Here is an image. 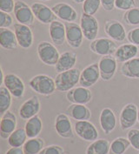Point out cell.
I'll use <instances>...</instances> for the list:
<instances>
[{
	"mask_svg": "<svg viewBox=\"0 0 139 154\" xmlns=\"http://www.w3.org/2000/svg\"><path fill=\"white\" fill-rule=\"evenodd\" d=\"M15 4L14 0H0V11L10 14L14 11Z\"/></svg>",
	"mask_w": 139,
	"mask_h": 154,
	"instance_id": "obj_38",
	"label": "cell"
},
{
	"mask_svg": "<svg viewBox=\"0 0 139 154\" xmlns=\"http://www.w3.org/2000/svg\"><path fill=\"white\" fill-rule=\"evenodd\" d=\"M50 37L55 45H62L66 40L65 24L59 21H54L50 24Z\"/></svg>",
	"mask_w": 139,
	"mask_h": 154,
	"instance_id": "obj_23",
	"label": "cell"
},
{
	"mask_svg": "<svg viewBox=\"0 0 139 154\" xmlns=\"http://www.w3.org/2000/svg\"><path fill=\"white\" fill-rule=\"evenodd\" d=\"M128 41L137 46H139V27H136L127 33Z\"/></svg>",
	"mask_w": 139,
	"mask_h": 154,
	"instance_id": "obj_41",
	"label": "cell"
},
{
	"mask_svg": "<svg viewBox=\"0 0 139 154\" xmlns=\"http://www.w3.org/2000/svg\"><path fill=\"white\" fill-rule=\"evenodd\" d=\"M110 144L107 139L100 138L90 143L86 149V154H109Z\"/></svg>",
	"mask_w": 139,
	"mask_h": 154,
	"instance_id": "obj_29",
	"label": "cell"
},
{
	"mask_svg": "<svg viewBox=\"0 0 139 154\" xmlns=\"http://www.w3.org/2000/svg\"><path fill=\"white\" fill-rule=\"evenodd\" d=\"M81 71L77 68H73L57 74L55 78V84L57 91L60 92H65L75 88L79 84Z\"/></svg>",
	"mask_w": 139,
	"mask_h": 154,
	"instance_id": "obj_1",
	"label": "cell"
},
{
	"mask_svg": "<svg viewBox=\"0 0 139 154\" xmlns=\"http://www.w3.org/2000/svg\"><path fill=\"white\" fill-rule=\"evenodd\" d=\"M101 76L98 63H93L85 67L81 72L79 85L83 87L89 88L93 86L99 80Z\"/></svg>",
	"mask_w": 139,
	"mask_h": 154,
	"instance_id": "obj_12",
	"label": "cell"
},
{
	"mask_svg": "<svg viewBox=\"0 0 139 154\" xmlns=\"http://www.w3.org/2000/svg\"><path fill=\"white\" fill-rule=\"evenodd\" d=\"M17 117L12 112L8 111L2 115L0 122V136L2 138L8 139L10 135L16 130Z\"/></svg>",
	"mask_w": 139,
	"mask_h": 154,
	"instance_id": "obj_18",
	"label": "cell"
},
{
	"mask_svg": "<svg viewBox=\"0 0 139 154\" xmlns=\"http://www.w3.org/2000/svg\"><path fill=\"white\" fill-rule=\"evenodd\" d=\"M131 146L129 139L125 138H116L114 139L110 146L109 154H123Z\"/></svg>",
	"mask_w": 139,
	"mask_h": 154,
	"instance_id": "obj_32",
	"label": "cell"
},
{
	"mask_svg": "<svg viewBox=\"0 0 139 154\" xmlns=\"http://www.w3.org/2000/svg\"><path fill=\"white\" fill-rule=\"evenodd\" d=\"M52 11L60 19L66 22H74L77 18L76 10L66 3H58L51 7Z\"/></svg>",
	"mask_w": 139,
	"mask_h": 154,
	"instance_id": "obj_20",
	"label": "cell"
},
{
	"mask_svg": "<svg viewBox=\"0 0 139 154\" xmlns=\"http://www.w3.org/2000/svg\"><path fill=\"white\" fill-rule=\"evenodd\" d=\"M115 7L118 10L127 11L131 9L136 7V1L135 0H116Z\"/></svg>",
	"mask_w": 139,
	"mask_h": 154,
	"instance_id": "obj_37",
	"label": "cell"
},
{
	"mask_svg": "<svg viewBox=\"0 0 139 154\" xmlns=\"http://www.w3.org/2000/svg\"><path fill=\"white\" fill-rule=\"evenodd\" d=\"M25 129L28 138H37L43 129V123L40 117L36 115L35 117L28 119L25 123Z\"/></svg>",
	"mask_w": 139,
	"mask_h": 154,
	"instance_id": "obj_28",
	"label": "cell"
},
{
	"mask_svg": "<svg viewBox=\"0 0 139 154\" xmlns=\"http://www.w3.org/2000/svg\"><path fill=\"white\" fill-rule=\"evenodd\" d=\"M40 100L37 96L28 98L19 108V116L22 119L28 120L38 115L40 111Z\"/></svg>",
	"mask_w": 139,
	"mask_h": 154,
	"instance_id": "obj_14",
	"label": "cell"
},
{
	"mask_svg": "<svg viewBox=\"0 0 139 154\" xmlns=\"http://www.w3.org/2000/svg\"><path fill=\"white\" fill-rule=\"evenodd\" d=\"M0 45L6 50L16 49L18 43L15 32L8 28H0Z\"/></svg>",
	"mask_w": 139,
	"mask_h": 154,
	"instance_id": "obj_26",
	"label": "cell"
},
{
	"mask_svg": "<svg viewBox=\"0 0 139 154\" xmlns=\"http://www.w3.org/2000/svg\"><path fill=\"white\" fill-rule=\"evenodd\" d=\"M120 72L128 79H139V57H134L131 60L123 63L121 68Z\"/></svg>",
	"mask_w": 139,
	"mask_h": 154,
	"instance_id": "obj_27",
	"label": "cell"
},
{
	"mask_svg": "<svg viewBox=\"0 0 139 154\" xmlns=\"http://www.w3.org/2000/svg\"><path fill=\"white\" fill-rule=\"evenodd\" d=\"M66 98L72 104L86 105L91 101L92 93L89 88L80 86L69 91L66 94Z\"/></svg>",
	"mask_w": 139,
	"mask_h": 154,
	"instance_id": "obj_16",
	"label": "cell"
},
{
	"mask_svg": "<svg viewBox=\"0 0 139 154\" xmlns=\"http://www.w3.org/2000/svg\"><path fill=\"white\" fill-rule=\"evenodd\" d=\"M66 42L69 46L74 49L79 48L82 45L83 33L80 24L73 22H66Z\"/></svg>",
	"mask_w": 139,
	"mask_h": 154,
	"instance_id": "obj_7",
	"label": "cell"
},
{
	"mask_svg": "<svg viewBox=\"0 0 139 154\" xmlns=\"http://www.w3.org/2000/svg\"><path fill=\"white\" fill-rule=\"evenodd\" d=\"M138 119V108L133 103L127 104L121 111L119 124L123 131L132 128Z\"/></svg>",
	"mask_w": 139,
	"mask_h": 154,
	"instance_id": "obj_4",
	"label": "cell"
},
{
	"mask_svg": "<svg viewBox=\"0 0 139 154\" xmlns=\"http://www.w3.org/2000/svg\"><path fill=\"white\" fill-rule=\"evenodd\" d=\"M77 63V54L72 51H65L60 54L57 65H55L56 72L58 73L73 69Z\"/></svg>",
	"mask_w": 139,
	"mask_h": 154,
	"instance_id": "obj_24",
	"label": "cell"
},
{
	"mask_svg": "<svg viewBox=\"0 0 139 154\" xmlns=\"http://www.w3.org/2000/svg\"><path fill=\"white\" fill-rule=\"evenodd\" d=\"M55 130L61 138H71L74 137L71 122L65 113H58L55 119Z\"/></svg>",
	"mask_w": 139,
	"mask_h": 154,
	"instance_id": "obj_17",
	"label": "cell"
},
{
	"mask_svg": "<svg viewBox=\"0 0 139 154\" xmlns=\"http://www.w3.org/2000/svg\"><path fill=\"white\" fill-rule=\"evenodd\" d=\"M40 1H49V0H40Z\"/></svg>",
	"mask_w": 139,
	"mask_h": 154,
	"instance_id": "obj_46",
	"label": "cell"
},
{
	"mask_svg": "<svg viewBox=\"0 0 139 154\" xmlns=\"http://www.w3.org/2000/svg\"><path fill=\"white\" fill-rule=\"evenodd\" d=\"M29 85L34 91L43 96H50L57 90L55 79L45 74L32 77L29 81Z\"/></svg>",
	"mask_w": 139,
	"mask_h": 154,
	"instance_id": "obj_2",
	"label": "cell"
},
{
	"mask_svg": "<svg viewBox=\"0 0 139 154\" xmlns=\"http://www.w3.org/2000/svg\"><path fill=\"white\" fill-rule=\"evenodd\" d=\"M27 134L25 128H18L14 131L8 138L9 146L11 147H21L27 141Z\"/></svg>",
	"mask_w": 139,
	"mask_h": 154,
	"instance_id": "obj_31",
	"label": "cell"
},
{
	"mask_svg": "<svg viewBox=\"0 0 139 154\" xmlns=\"http://www.w3.org/2000/svg\"><path fill=\"white\" fill-rule=\"evenodd\" d=\"M90 48L91 51L103 57L114 54L117 49V46L112 39L100 38H96L90 43Z\"/></svg>",
	"mask_w": 139,
	"mask_h": 154,
	"instance_id": "obj_9",
	"label": "cell"
},
{
	"mask_svg": "<svg viewBox=\"0 0 139 154\" xmlns=\"http://www.w3.org/2000/svg\"><path fill=\"white\" fill-rule=\"evenodd\" d=\"M44 148V141L41 138H29L23 146L25 154H39Z\"/></svg>",
	"mask_w": 139,
	"mask_h": 154,
	"instance_id": "obj_30",
	"label": "cell"
},
{
	"mask_svg": "<svg viewBox=\"0 0 139 154\" xmlns=\"http://www.w3.org/2000/svg\"><path fill=\"white\" fill-rule=\"evenodd\" d=\"M74 129L77 135L84 141L93 142L98 138V129L89 120L76 121L74 125Z\"/></svg>",
	"mask_w": 139,
	"mask_h": 154,
	"instance_id": "obj_6",
	"label": "cell"
},
{
	"mask_svg": "<svg viewBox=\"0 0 139 154\" xmlns=\"http://www.w3.org/2000/svg\"><path fill=\"white\" fill-rule=\"evenodd\" d=\"M39 154H65V150L61 146L51 145L44 147Z\"/></svg>",
	"mask_w": 139,
	"mask_h": 154,
	"instance_id": "obj_39",
	"label": "cell"
},
{
	"mask_svg": "<svg viewBox=\"0 0 139 154\" xmlns=\"http://www.w3.org/2000/svg\"><path fill=\"white\" fill-rule=\"evenodd\" d=\"M123 21L128 25L139 24V7H134L124 12L123 16Z\"/></svg>",
	"mask_w": 139,
	"mask_h": 154,
	"instance_id": "obj_34",
	"label": "cell"
},
{
	"mask_svg": "<svg viewBox=\"0 0 139 154\" xmlns=\"http://www.w3.org/2000/svg\"><path fill=\"white\" fill-rule=\"evenodd\" d=\"M31 7L35 17L42 24H51L57 20V17L52 11L51 8H49L42 3H34Z\"/></svg>",
	"mask_w": 139,
	"mask_h": 154,
	"instance_id": "obj_15",
	"label": "cell"
},
{
	"mask_svg": "<svg viewBox=\"0 0 139 154\" xmlns=\"http://www.w3.org/2000/svg\"><path fill=\"white\" fill-rule=\"evenodd\" d=\"M38 55L44 64L47 65H56L60 54L56 48L55 45L47 41H41L37 47Z\"/></svg>",
	"mask_w": 139,
	"mask_h": 154,
	"instance_id": "obj_3",
	"label": "cell"
},
{
	"mask_svg": "<svg viewBox=\"0 0 139 154\" xmlns=\"http://www.w3.org/2000/svg\"><path fill=\"white\" fill-rule=\"evenodd\" d=\"M137 121H138L139 123V110H138V119H137Z\"/></svg>",
	"mask_w": 139,
	"mask_h": 154,
	"instance_id": "obj_45",
	"label": "cell"
},
{
	"mask_svg": "<svg viewBox=\"0 0 139 154\" xmlns=\"http://www.w3.org/2000/svg\"><path fill=\"white\" fill-rule=\"evenodd\" d=\"M5 154H25L22 147H11Z\"/></svg>",
	"mask_w": 139,
	"mask_h": 154,
	"instance_id": "obj_43",
	"label": "cell"
},
{
	"mask_svg": "<svg viewBox=\"0 0 139 154\" xmlns=\"http://www.w3.org/2000/svg\"><path fill=\"white\" fill-rule=\"evenodd\" d=\"M4 85L9 90L12 97L19 99L24 96L25 91V83L16 74L9 73L5 76Z\"/></svg>",
	"mask_w": 139,
	"mask_h": 154,
	"instance_id": "obj_8",
	"label": "cell"
},
{
	"mask_svg": "<svg viewBox=\"0 0 139 154\" xmlns=\"http://www.w3.org/2000/svg\"><path fill=\"white\" fill-rule=\"evenodd\" d=\"M100 125L105 134H110L113 131L116 125V119L114 112L110 108H104L99 117Z\"/></svg>",
	"mask_w": 139,
	"mask_h": 154,
	"instance_id": "obj_22",
	"label": "cell"
},
{
	"mask_svg": "<svg viewBox=\"0 0 139 154\" xmlns=\"http://www.w3.org/2000/svg\"><path fill=\"white\" fill-rule=\"evenodd\" d=\"M66 112L76 121L89 120L91 118V112L85 105L72 104L66 109Z\"/></svg>",
	"mask_w": 139,
	"mask_h": 154,
	"instance_id": "obj_25",
	"label": "cell"
},
{
	"mask_svg": "<svg viewBox=\"0 0 139 154\" xmlns=\"http://www.w3.org/2000/svg\"><path fill=\"white\" fill-rule=\"evenodd\" d=\"M115 1L116 0H101V5L106 11H113L115 7Z\"/></svg>",
	"mask_w": 139,
	"mask_h": 154,
	"instance_id": "obj_42",
	"label": "cell"
},
{
	"mask_svg": "<svg viewBox=\"0 0 139 154\" xmlns=\"http://www.w3.org/2000/svg\"><path fill=\"white\" fill-rule=\"evenodd\" d=\"M104 32L112 40L122 42L127 38L123 25L117 20H107L104 24Z\"/></svg>",
	"mask_w": 139,
	"mask_h": 154,
	"instance_id": "obj_19",
	"label": "cell"
},
{
	"mask_svg": "<svg viewBox=\"0 0 139 154\" xmlns=\"http://www.w3.org/2000/svg\"><path fill=\"white\" fill-rule=\"evenodd\" d=\"M14 32L16 34L18 45L23 49H29L33 44L32 31L28 25L20 23L14 24Z\"/></svg>",
	"mask_w": 139,
	"mask_h": 154,
	"instance_id": "obj_13",
	"label": "cell"
},
{
	"mask_svg": "<svg viewBox=\"0 0 139 154\" xmlns=\"http://www.w3.org/2000/svg\"><path fill=\"white\" fill-rule=\"evenodd\" d=\"M101 79L104 81H110L113 79L117 68V61L114 56H103L98 62Z\"/></svg>",
	"mask_w": 139,
	"mask_h": 154,
	"instance_id": "obj_11",
	"label": "cell"
},
{
	"mask_svg": "<svg viewBox=\"0 0 139 154\" xmlns=\"http://www.w3.org/2000/svg\"><path fill=\"white\" fill-rule=\"evenodd\" d=\"M83 4V12L94 15L101 6V0H85Z\"/></svg>",
	"mask_w": 139,
	"mask_h": 154,
	"instance_id": "obj_35",
	"label": "cell"
},
{
	"mask_svg": "<svg viewBox=\"0 0 139 154\" xmlns=\"http://www.w3.org/2000/svg\"><path fill=\"white\" fill-rule=\"evenodd\" d=\"M13 22L12 17L9 13L0 11V28H9Z\"/></svg>",
	"mask_w": 139,
	"mask_h": 154,
	"instance_id": "obj_40",
	"label": "cell"
},
{
	"mask_svg": "<svg viewBox=\"0 0 139 154\" xmlns=\"http://www.w3.org/2000/svg\"><path fill=\"white\" fill-rule=\"evenodd\" d=\"M80 26L83 33V37L86 39L93 41L97 38L99 25L98 19L93 15L83 12L80 18Z\"/></svg>",
	"mask_w": 139,
	"mask_h": 154,
	"instance_id": "obj_5",
	"label": "cell"
},
{
	"mask_svg": "<svg viewBox=\"0 0 139 154\" xmlns=\"http://www.w3.org/2000/svg\"><path fill=\"white\" fill-rule=\"evenodd\" d=\"M13 12H14L17 21L18 23L28 25V26H31L34 24L35 16L32 10V7H30L24 1H21V0L16 1Z\"/></svg>",
	"mask_w": 139,
	"mask_h": 154,
	"instance_id": "obj_10",
	"label": "cell"
},
{
	"mask_svg": "<svg viewBox=\"0 0 139 154\" xmlns=\"http://www.w3.org/2000/svg\"><path fill=\"white\" fill-rule=\"evenodd\" d=\"M127 138L129 139L131 146L134 149L139 151V130L131 129L127 133Z\"/></svg>",
	"mask_w": 139,
	"mask_h": 154,
	"instance_id": "obj_36",
	"label": "cell"
},
{
	"mask_svg": "<svg viewBox=\"0 0 139 154\" xmlns=\"http://www.w3.org/2000/svg\"><path fill=\"white\" fill-rule=\"evenodd\" d=\"M137 53L138 46L133 44H124L117 47L114 53V57L118 63H125L136 57Z\"/></svg>",
	"mask_w": 139,
	"mask_h": 154,
	"instance_id": "obj_21",
	"label": "cell"
},
{
	"mask_svg": "<svg viewBox=\"0 0 139 154\" xmlns=\"http://www.w3.org/2000/svg\"><path fill=\"white\" fill-rule=\"evenodd\" d=\"M73 1L75 3H77V4H82L85 0H73Z\"/></svg>",
	"mask_w": 139,
	"mask_h": 154,
	"instance_id": "obj_44",
	"label": "cell"
},
{
	"mask_svg": "<svg viewBox=\"0 0 139 154\" xmlns=\"http://www.w3.org/2000/svg\"><path fill=\"white\" fill-rule=\"evenodd\" d=\"M12 102V95L5 86L0 87V112L5 114L8 112Z\"/></svg>",
	"mask_w": 139,
	"mask_h": 154,
	"instance_id": "obj_33",
	"label": "cell"
}]
</instances>
